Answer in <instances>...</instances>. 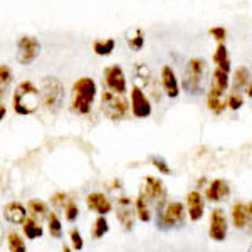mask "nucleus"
<instances>
[{
  "label": "nucleus",
  "instance_id": "nucleus-23",
  "mask_svg": "<svg viewBox=\"0 0 252 252\" xmlns=\"http://www.w3.org/2000/svg\"><path fill=\"white\" fill-rule=\"evenodd\" d=\"M212 88H215L217 91L220 93H225L227 89L230 86V78H229V72L223 71V69H219L215 67L214 72H212Z\"/></svg>",
  "mask_w": 252,
  "mask_h": 252
},
{
  "label": "nucleus",
  "instance_id": "nucleus-7",
  "mask_svg": "<svg viewBox=\"0 0 252 252\" xmlns=\"http://www.w3.org/2000/svg\"><path fill=\"white\" fill-rule=\"evenodd\" d=\"M40 54V42L34 35H22L17 40V61L24 66L31 64Z\"/></svg>",
  "mask_w": 252,
  "mask_h": 252
},
{
  "label": "nucleus",
  "instance_id": "nucleus-32",
  "mask_svg": "<svg viewBox=\"0 0 252 252\" xmlns=\"http://www.w3.org/2000/svg\"><path fill=\"white\" fill-rule=\"evenodd\" d=\"M152 165L155 166V168L160 172L161 175H170L172 173V168H170V165L166 163V160L163 157H152Z\"/></svg>",
  "mask_w": 252,
  "mask_h": 252
},
{
  "label": "nucleus",
  "instance_id": "nucleus-17",
  "mask_svg": "<svg viewBox=\"0 0 252 252\" xmlns=\"http://www.w3.org/2000/svg\"><path fill=\"white\" fill-rule=\"evenodd\" d=\"M3 217L14 225H22L27 220V209L19 202H10L3 207Z\"/></svg>",
  "mask_w": 252,
  "mask_h": 252
},
{
  "label": "nucleus",
  "instance_id": "nucleus-31",
  "mask_svg": "<svg viewBox=\"0 0 252 252\" xmlns=\"http://www.w3.org/2000/svg\"><path fill=\"white\" fill-rule=\"evenodd\" d=\"M64 215H66V220L67 222H76L79 217V207L76 204L74 200H69L66 209H64Z\"/></svg>",
  "mask_w": 252,
  "mask_h": 252
},
{
  "label": "nucleus",
  "instance_id": "nucleus-35",
  "mask_svg": "<svg viewBox=\"0 0 252 252\" xmlns=\"http://www.w3.org/2000/svg\"><path fill=\"white\" fill-rule=\"evenodd\" d=\"M209 34L212 35V37L217 40L219 44H223V42H225V39H227V31H225V27H222V26L210 27Z\"/></svg>",
  "mask_w": 252,
  "mask_h": 252
},
{
  "label": "nucleus",
  "instance_id": "nucleus-16",
  "mask_svg": "<svg viewBox=\"0 0 252 252\" xmlns=\"http://www.w3.org/2000/svg\"><path fill=\"white\" fill-rule=\"evenodd\" d=\"M88 209L96 212L97 215H108L113 210V204L109 202V198L101 192H93L86 197Z\"/></svg>",
  "mask_w": 252,
  "mask_h": 252
},
{
  "label": "nucleus",
  "instance_id": "nucleus-15",
  "mask_svg": "<svg viewBox=\"0 0 252 252\" xmlns=\"http://www.w3.org/2000/svg\"><path fill=\"white\" fill-rule=\"evenodd\" d=\"M229 193H230L229 184H227L225 180H222V178H215V180L209 182V185H207V189H205L204 197L209 202H220Z\"/></svg>",
  "mask_w": 252,
  "mask_h": 252
},
{
  "label": "nucleus",
  "instance_id": "nucleus-27",
  "mask_svg": "<svg viewBox=\"0 0 252 252\" xmlns=\"http://www.w3.org/2000/svg\"><path fill=\"white\" fill-rule=\"evenodd\" d=\"M109 230V222L106 220V215H99V217L94 220V225H93V237L94 239H101L108 234Z\"/></svg>",
  "mask_w": 252,
  "mask_h": 252
},
{
  "label": "nucleus",
  "instance_id": "nucleus-28",
  "mask_svg": "<svg viewBox=\"0 0 252 252\" xmlns=\"http://www.w3.org/2000/svg\"><path fill=\"white\" fill-rule=\"evenodd\" d=\"M128 44L129 47L133 49V51H141L145 46V32L140 29V27H136V29H133L131 35L128 37Z\"/></svg>",
  "mask_w": 252,
  "mask_h": 252
},
{
  "label": "nucleus",
  "instance_id": "nucleus-12",
  "mask_svg": "<svg viewBox=\"0 0 252 252\" xmlns=\"http://www.w3.org/2000/svg\"><path fill=\"white\" fill-rule=\"evenodd\" d=\"M187 215L192 222H198L205 214V197L200 190H192L187 193Z\"/></svg>",
  "mask_w": 252,
  "mask_h": 252
},
{
  "label": "nucleus",
  "instance_id": "nucleus-40",
  "mask_svg": "<svg viewBox=\"0 0 252 252\" xmlns=\"http://www.w3.org/2000/svg\"><path fill=\"white\" fill-rule=\"evenodd\" d=\"M246 94L249 96V97H252V81H251V84L247 86V89H246Z\"/></svg>",
  "mask_w": 252,
  "mask_h": 252
},
{
  "label": "nucleus",
  "instance_id": "nucleus-20",
  "mask_svg": "<svg viewBox=\"0 0 252 252\" xmlns=\"http://www.w3.org/2000/svg\"><path fill=\"white\" fill-rule=\"evenodd\" d=\"M135 212H136V217L140 219L141 222H150V220H152V215H153L152 204L148 202V198L145 197L143 192L138 193V197L135 200Z\"/></svg>",
  "mask_w": 252,
  "mask_h": 252
},
{
  "label": "nucleus",
  "instance_id": "nucleus-38",
  "mask_svg": "<svg viewBox=\"0 0 252 252\" xmlns=\"http://www.w3.org/2000/svg\"><path fill=\"white\" fill-rule=\"evenodd\" d=\"M246 209H247V227H246V230L252 235V202H247Z\"/></svg>",
  "mask_w": 252,
  "mask_h": 252
},
{
  "label": "nucleus",
  "instance_id": "nucleus-4",
  "mask_svg": "<svg viewBox=\"0 0 252 252\" xmlns=\"http://www.w3.org/2000/svg\"><path fill=\"white\" fill-rule=\"evenodd\" d=\"M204 76H205V61L193 58L187 63V67L184 69L182 76V84L184 89L190 94H198L204 91Z\"/></svg>",
  "mask_w": 252,
  "mask_h": 252
},
{
  "label": "nucleus",
  "instance_id": "nucleus-3",
  "mask_svg": "<svg viewBox=\"0 0 252 252\" xmlns=\"http://www.w3.org/2000/svg\"><path fill=\"white\" fill-rule=\"evenodd\" d=\"M187 210L182 202H166L161 209L157 210V227L161 230L180 229L185 225Z\"/></svg>",
  "mask_w": 252,
  "mask_h": 252
},
{
  "label": "nucleus",
  "instance_id": "nucleus-37",
  "mask_svg": "<svg viewBox=\"0 0 252 252\" xmlns=\"http://www.w3.org/2000/svg\"><path fill=\"white\" fill-rule=\"evenodd\" d=\"M12 78V71L9 66H5V64H0V84H5L9 83Z\"/></svg>",
  "mask_w": 252,
  "mask_h": 252
},
{
  "label": "nucleus",
  "instance_id": "nucleus-34",
  "mask_svg": "<svg viewBox=\"0 0 252 252\" xmlns=\"http://www.w3.org/2000/svg\"><path fill=\"white\" fill-rule=\"evenodd\" d=\"M69 237H71V244H72V249L74 251H83L84 247V239L83 235L78 229H71V232H69Z\"/></svg>",
  "mask_w": 252,
  "mask_h": 252
},
{
  "label": "nucleus",
  "instance_id": "nucleus-8",
  "mask_svg": "<svg viewBox=\"0 0 252 252\" xmlns=\"http://www.w3.org/2000/svg\"><path fill=\"white\" fill-rule=\"evenodd\" d=\"M141 192L145 193V197L148 198L150 204H155L157 210L161 209L166 204V189L165 184L157 177H146L145 178V185L141 189Z\"/></svg>",
  "mask_w": 252,
  "mask_h": 252
},
{
  "label": "nucleus",
  "instance_id": "nucleus-10",
  "mask_svg": "<svg viewBox=\"0 0 252 252\" xmlns=\"http://www.w3.org/2000/svg\"><path fill=\"white\" fill-rule=\"evenodd\" d=\"M229 234V220L222 209H214L210 214L209 235L214 242H223Z\"/></svg>",
  "mask_w": 252,
  "mask_h": 252
},
{
  "label": "nucleus",
  "instance_id": "nucleus-39",
  "mask_svg": "<svg viewBox=\"0 0 252 252\" xmlns=\"http://www.w3.org/2000/svg\"><path fill=\"white\" fill-rule=\"evenodd\" d=\"M2 97H3V89H0V120H3V116H5V113H7L5 106L2 104Z\"/></svg>",
  "mask_w": 252,
  "mask_h": 252
},
{
  "label": "nucleus",
  "instance_id": "nucleus-6",
  "mask_svg": "<svg viewBox=\"0 0 252 252\" xmlns=\"http://www.w3.org/2000/svg\"><path fill=\"white\" fill-rule=\"evenodd\" d=\"M40 97H42V104L51 111L61 108L64 99V84L61 83L54 76H47L40 83Z\"/></svg>",
  "mask_w": 252,
  "mask_h": 252
},
{
  "label": "nucleus",
  "instance_id": "nucleus-24",
  "mask_svg": "<svg viewBox=\"0 0 252 252\" xmlns=\"http://www.w3.org/2000/svg\"><path fill=\"white\" fill-rule=\"evenodd\" d=\"M22 229H24V235H26L27 239H31V241L40 239L44 234L42 227L39 225V222L35 220V219H27V220L22 223Z\"/></svg>",
  "mask_w": 252,
  "mask_h": 252
},
{
  "label": "nucleus",
  "instance_id": "nucleus-11",
  "mask_svg": "<svg viewBox=\"0 0 252 252\" xmlns=\"http://www.w3.org/2000/svg\"><path fill=\"white\" fill-rule=\"evenodd\" d=\"M104 81H106V86L109 91L125 96L126 89H128V84H126V76H125L123 67L118 66V64L108 66L104 69Z\"/></svg>",
  "mask_w": 252,
  "mask_h": 252
},
{
  "label": "nucleus",
  "instance_id": "nucleus-43",
  "mask_svg": "<svg viewBox=\"0 0 252 252\" xmlns=\"http://www.w3.org/2000/svg\"><path fill=\"white\" fill-rule=\"evenodd\" d=\"M247 252H252V244H251V246H249V249H247Z\"/></svg>",
  "mask_w": 252,
  "mask_h": 252
},
{
  "label": "nucleus",
  "instance_id": "nucleus-22",
  "mask_svg": "<svg viewBox=\"0 0 252 252\" xmlns=\"http://www.w3.org/2000/svg\"><path fill=\"white\" fill-rule=\"evenodd\" d=\"M212 61H214L215 67L230 72V58H229V51H227L225 44H219L212 56Z\"/></svg>",
  "mask_w": 252,
  "mask_h": 252
},
{
  "label": "nucleus",
  "instance_id": "nucleus-36",
  "mask_svg": "<svg viewBox=\"0 0 252 252\" xmlns=\"http://www.w3.org/2000/svg\"><path fill=\"white\" fill-rule=\"evenodd\" d=\"M67 195L64 193V192H58V193H54L51 197V204L56 207V209H66V205H67Z\"/></svg>",
  "mask_w": 252,
  "mask_h": 252
},
{
  "label": "nucleus",
  "instance_id": "nucleus-19",
  "mask_svg": "<svg viewBox=\"0 0 252 252\" xmlns=\"http://www.w3.org/2000/svg\"><path fill=\"white\" fill-rule=\"evenodd\" d=\"M251 84V72L247 67H239L235 69L234 78H232V86H230V93L232 94H242Z\"/></svg>",
  "mask_w": 252,
  "mask_h": 252
},
{
  "label": "nucleus",
  "instance_id": "nucleus-41",
  "mask_svg": "<svg viewBox=\"0 0 252 252\" xmlns=\"http://www.w3.org/2000/svg\"><path fill=\"white\" fill-rule=\"evenodd\" d=\"M3 239V227H2V223H0V241Z\"/></svg>",
  "mask_w": 252,
  "mask_h": 252
},
{
  "label": "nucleus",
  "instance_id": "nucleus-42",
  "mask_svg": "<svg viewBox=\"0 0 252 252\" xmlns=\"http://www.w3.org/2000/svg\"><path fill=\"white\" fill-rule=\"evenodd\" d=\"M63 252H72V251L69 249V247H64V249H63Z\"/></svg>",
  "mask_w": 252,
  "mask_h": 252
},
{
  "label": "nucleus",
  "instance_id": "nucleus-9",
  "mask_svg": "<svg viewBox=\"0 0 252 252\" xmlns=\"http://www.w3.org/2000/svg\"><path fill=\"white\" fill-rule=\"evenodd\" d=\"M129 108H131V115L140 120L152 116V101L148 94L140 86H135L131 89V99H129Z\"/></svg>",
  "mask_w": 252,
  "mask_h": 252
},
{
  "label": "nucleus",
  "instance_id": "nucleus-5",
  "mask_svg": "<svg viewBox=\"0 0 252 252\" xmlns=\"http://www.w3.org/2000/svg\"><path fill=\"white\" fill-rule=\"evenodd\" d=\"M101 109H103L104 116L111 121H121L128 116V111L131 108L123 94H116V93L106 89L101 94Z\"/></svg>",
  "mask_w": 252,
  "mask_h": 252
},
{
  "label": "nucleus",
  "instance_id": "nucleus-14",
  "mask_svg": "<svg viewBox=\"0 0 252 252\" xmlns=\"http://www.w3.org/2000/svg\"><path fill=\"white\" fill-rule=\"evenodd\" d=\"M161 86H163L165 94L168 97H178L180 96V83H178V78L175 74V71L172 66H163L161 67Z\"/></svg>",
  "mask_w": 252,
  "mask_h": 252
},
{
  "label": "nucleus",
  "instance_id": "nucleus-30",
  "mask_svg": "<svg viewBox=\"0 0 252 252\" xmlns=\"http://www.w3.org/2000/svg\"><path fill=\"white\" fill-rule=\"evenodd\" d=\"M7 244H9L10 252H27V247H26L24 239L15 232L9 234V237H7Z\"/></svg>",
  "mask_w": 252,
  "mask_h": 252
},
{
  "label": "nucleus",
  "instance_id": "nucleus-2",
  "mask_svg": "<svg viewBox=\"0 0 252 252\" xmlns=\"http://www.w3.org/2000/svg\"><path fill=\"white\" fill-rule=\"evenodd\" d=\"M97 86L93 78H81L72 86V101L71 108L78 115H88L94 103Z\"/></svg>",
  "mask_w": 252,
  "mask_h": 252
},
{
  "label": "nucleus",
  "instance_id": "nucleus-21",
  "mask_svg": "<svg viewBox=\"0 0 252 252\" xmlns=\"http://www.w3.org/2000/svg\"><path fill=\"white\" fill-rule=\"evenodd\" d=\"M230 219H232V225L235 229L244 230L247 227V209L246 204L242 202H235L232 205V210H230Z\"/></svg>",
  "mask_w": 252,
  "mask_h": 252
},
{
  "label": "nucleus",
  "instance_id": "nucleus-25",
  "mask_svg": "<svg viewBox=\"0 0 252 252\" xmlns=\"http://www.w3.org/2000/svg\"><path fill=\"white\" fill-rule=\"evenodd\" d=\"M115 46H116L115 39H106V40L96 39L94 44H93V51H94L97 56H109L115 51Z\"/></svg>",
  "mask_w": 252,
  "mask_h": 252
},
{
  "label": "nucleus",
  "instance_id": "nucleus-29",
  "mask_svg": "<svg viewBox=\"0 0 252 252\" xmlns=\"http://www.w3.org/2000/svg\"><path fill=\"white\" fill-rule=\"evenodd\" d=\"M47 220H49V232H51L52 237H54V239L63 237V223H61L58 214L51 212V214H49V217H47Z\"/></svg>",
  "mask_w": 252,
  "mask_h": 252
},
{
  "label": "nucleus",
  "instance_id": "nucleus-13",
  "mask_svg": "<svg viewBox=\"0 0 252 252\" xmlns=\"http://www.w3.org/2000/svg\"><path fill=\"white\" fill-rule=\"evenodd\" d=\"M135 205H133L131 198L128 197H120L118 198V210H116V217L120 223L123 225L125 230H131L135 225Z\"/></svg>",
  "mask_w": 252,
  "mask_h": 252
},
{
  "label": "nucleus",
  "instance_id": "nucleus-1",
  "mask_svg": "<svg viewBox=\"0 0 252 252\" xmlns=\"http://www.w3.org/2000/svg\"><path fill=\"white\" fill-rule=\"evenodd\" d=\"M39 89L31 83V81H22L17 84L12 97L14 111L20 116L34 115L39 108Z\"/></svg>",
  "mask_w": 252,
  "mask_h": 252
},
{
  "label": "nucleus",
  "instance_id": "nucleus-26",
  "mask_svg": "<svg viewBox=\"0 0 252 252\" xmlns=\"http://www.w3.org/2000/svg\"><path fill=\"white\" fill-rule=\"evenodd\" d=\"M29 212L32 215V219H37V220L49 217L47 205L44 204V202H40V200H31L29 202Z\"/></svg>",
  "mask_w": 252,
  "mask_h": 252
},
{
  "label": "nucleus",
  "instance_id": "nucleus-18",
  "mask_svg": "<svg viewBox=\"0 0 252 252\" xmlns=\"http://www.w3.org/2000/svg\"><path fill=\"white\" fill-rule=\"evenodd\" d=\"M207 108L215 115H222L227 108V97L225 93L217 91L215 88L210 86L209 93H207Z\"/></svg>",
  "mask_w": 252,
  "mask_h": 252
},
{
  "label": "nucleus",
  "instance_id": "nucleus-33",
  "mask_svg": "<svg viewBox=\"0 0 252 252\" xmlns=\"http://www.w3.org/2000/svg\"><path fill=\"white\" fill-rule=\"evenodd\" d=\"M242 104H244L242 94H232V93L227 94V108H230L232 111H237V109L242 108Z\"/></svg>",
  "mask_w": 252,
  "mask_h": 252
}]
</instances>
